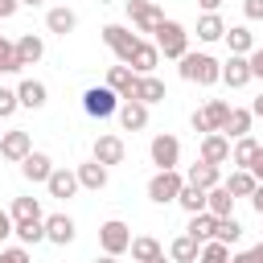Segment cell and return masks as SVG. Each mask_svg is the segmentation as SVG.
<instances>
[{
	"mask_svg": "<svg viewBox=\"0 0 263 263\" xmlns=\"http://www.w3.org/2000/svg\"><path fill=\"white\" fill-rule=\"evenodd\" d=\"M181 78L197 82V86H214V82H222V62L210 58V53H185L181 58Z\"/></svg>",
	"mask_w": 263,
	"mask_h": 263,
	"instance_id": "obj_1",
	"label": "cell"
},
{
	"mask_svg": "<svg viewBox=\"0 0 263 263\" xmlns=\"http://www.w3.org/2000/svg\"><path fill=\"white\" fill-rule=\"evenodd\" d=\"M152 45H156L164 58H177V62H181V58L189 53V33H185V25H181V21H160V25H156V41H152Z\"/></svg>",
	"mask_w": 263,
	"mask_h": 263,
	"instance_id": "obj_2",
	"label": "cell"
},
{
	"mask_svg": "<svg viewBox=\"0 0 263 263\" xmlns=\"http://www.w3.org/2000/svg\"><path fill=\"white\" fill-rule=\"evenodd\" d=\"M103 41H107V49L119 58V66H127L132 53H136V45H140V37H136L132 29H123V25H103Z\"/></svg>",
	"mask_w": 263,
	"mask_h": 263,
	"instance_id": "obj_3",
	"label": "cell"
},
{
	"mask_svg": "<svg viewBox=\"0 0 263 263\" xmlns=\"http://www.w3.org/2000/svg\"><path fill=\"white\" fill-rule=\"evenodd\" d=\"M148 156H152V164H156V173H164V168H177L181 164V140L177 136H152V144H148Z\"/></svg>",
	"mask_w": 263,
	"mask_h": 263,
	"instance_id": "obj_4",
	"label": "cell"
},
{
	"mask_svg": "<svg viewBox=\"0 0 263 263\" xmlns=\"http://www.w3.org/2000/svg\"><path fill=\"white\" fill-rule=\"evenodd\" d=\"M99 247H103V255H123L127 247H132V230H127V222H119V218H111V222H103L99 226Z\"/></svg>",
	"mask_w": 263,
	"mask_h": 263,
	"instance_id": "obj_5",
	"label": "cell"
},
{
	"mask_svg": "<svg viewBox=\"0 0 263 263\" xmlns=\"http://www.w3.org/2000/svg\"><path fill=\"white\" fill-rule=\"evenodd\" d=\"M82 111L95 115V119H107V115L119 111V95H115L111 86H90V90L82 95Z\"/></svg>",
	"mask_w": 263,
	"mask_h": 263,
	"instance_id": "obj_6",
	"label": "cell"
},
{
	"mask_svg": "<svg viewBox=\"0 0 263 263\" xmlns=\"http://www.w3.org/2000/svg\"><path fill=\"white\" fill-rule=\"evenodd\" d=\"M181 185H185V177H181L177 168H164V173H156V177L148 181V197H152L156 205H168V201H177Z\"/></svg>",
	"mask_w": 263,
	"mask_h": 263,
	"instance_id": "obj_7",
	"label": "cell"
},
{
	"mask_svg": "<svg viewBox=\"0 0 263 263\" xmlns=\"http://www.w3.org/2000/svg\"><path fill=\"white\" fill-rule=\"evenodd\" d=\"M127 16L136 25V37L140 33H156V25L164 21V12H160L156 0H127Z\"/></svg>",
	"mask_w": 263,
	"mask_h": 263,
	"instance_id": "obj_8",
	"label": "cell"
},
{
	"mask_svg": "<svg viewBox=\"0 0 263 263\" xmlns=\"http://www.w3.org/2000/svg\"><path fill=\"white\" fill-rule=\"evenodd\" d=\"M33 152V136L25 132V127H12V132H0V156L4 160H12V164H21L25 156Z\"/></svg>",
	"mask_w": 263,
	"mask_h": 263,
	"instance_id": "obj_9",
	"label": "cell"
},
{
	"mask_svg": "<svg viewBox=\"0 0 263 263\" xmlns=\"http://www.w3.org/2000/svg\"><path fill=\"white\" fill-rule=\"evenodd\" d=\"M201 156V164H214V168H222V164H230V140L222 136V132H210V136H201V148H197Z\"/></svg>",
	"mask_w": 263,
	"mask_h": 263,
	"instance_id": "obj_10",
	"label": "cell"
},
{
	"mask_svg": "<svg viewBox=\"0 0 263 263\" xmlns=\"http://www.w3.org/2000/svg\"><path fill=\"white\" fill-rule=\"evenodd\" d=\"M123 156H127V144H123L119 136H99V140H95V156H90V160H99L103 168L123 164Z\"/></svg>",
	"mask_w": 263,
	"mask_h": 263,
	"instance_id": "obj_11",
	"label": "cell"
},
{
	"mask_svg": "<svg viewBox=\"0 0 263 263\" xmlns=\"http://www.w3.org/2000/svg\"><path fill=\"white\" fill-rule=\"evenodd\" d=\"M132 99L152 107V103H164V82L156 74H136V86H132Z\"/></svg>",
	"mask_w": 263,
	"mask_h": 263,
	"instance_id": "obj_12",
	"label": "cell"
},
{
	"mask_svg": "<svg viewBox=\"0 0 263 263\" xmlns=\"http://www.w3.org/2000/svg\"><path fill=\"white\" fill-rule=\"evenodd\" d=\"M74 234H78V226H74L70 214H49V218H45V242L66 247V242H74Z\"/></svg>",
	"mask_w": 263,
	"mask_h": 263,
	"instance_id": "obj_13",
	"label": "cell"
},
{
	"mask_svg": "<svg viewBox=\"0 0 263 263\" xmlns=\"http://www.w3.org/2000/svg\"><path fill=\"white\" fill-rule=\"evenodd\" d=\"M12 49H16V66L25 70V66H37L41 58H45V41L37 37V33H25L21 41H12Z\"/></svg>",
	"mask_w": 263,
	"mask_h": 263,
	"instance_id": "obj_14",
	"label": "cell"
},
{
	"mask_svg": "<svg viewBox=\"0 0 263 263\" xmlns=\"http://www.w3.org/2000/svg\"><path fill=\"white\" fill-rule=\"evenodd\" d=\"M222 82H226L230 90L247 86V82H251V62H247V58H238V53H230V58L222 62Z\"/></svg>",
	"mask_w": 263,
	"mask_h": 263,
	"instance_id": "obj_15",
	"label": "cell"
},
{
	"mask_svg": "<svg viewBox=\"0 0 263 263\" xmlns=\"http://www.w3.org/2000/svg\"><path fill=\"white\" fill-rule=\"evenodd\" d=\"M21 173H25V181L45 185V181H49V173H53V160H49L45 152H29V156L21 160Z\"/></svg>",
	"mask_w": 263,
	"mask_h": 263,
	"instance_id": "obj_16",
	"label": "cell"
},
{
	"mask_svg": "<svg viewBox=\"0 0 263 263\" xmlns=\"http://www.w3.org/2000/svg\"><path fill=\"white\" fill-rule=\"evenodd\" d=\"M45 29H49V33H58V37H66V33H74V29H78V12H74V8H66V4H58V8H49V12H45Z\"/></svg>",
	"mask_w": 263,
	"mask_h": 263,
	"instance_id": "obj_17",
	"label": "cell"
},
{
	"mask_svg": "<svg viewBox=\"0 0 263 263\" xmlns=\"http://www.w3.org/2000/svg\"><path fill=\"white\" fill-rule=\"evenodd\" d=\"M45 99H49V90H45V82H37V78H25V82L16 86V103L29 107V111H41Z\"/></svg>",
	"mask_w": 263,
	"mask_h": 263,
	"instance_id": "obj_18",
	"label": "cell"
},
{
	"mask_svg": "<svg viewBox=\"0 0 263 263\" xmlns=\"http://www.w3.org/2000/svg\"><path fill=\"white\" fill-rule=\"evenodd\" d=\"M251 123H255V115L247 107H230V115L222 123V136L226 140H242V136H251Z\"/></svg>",
	"mask_w": 263,
	"mask_h": 263,
	"instance_id": "obj_19",
	"label": "cell"
},
{
	"mask_svg": "<svg viewBox=\"0 0 263 263\" xmlns=\"http://www.w3.org/2000/svg\"><path fill=\"white\" fill-rule=\"evenodd\" d=\"M156 62H160V49H156L152 41H144V37H140V45H136L132 62H127V66H132V74H152V70H156Z\"/></svg>",
	"mask_w": 263,
	"mask_h": 263,
	"instance_id": "obj_20",
	"label": "cell"
},
{
	"mask_svg": "<svg viewBox=\"0 0 263 263\" xmlns=\"http://www.w3.org/2000/svg\"><path fill=\"white\" fill-rule=\"evenodd\" d=\"M45 189H49V197H62V201H66V197L78 193V177H74L70 168H53L49 181H45Z\"/></svg>",
	"mask_w": 263,
	"mask_h": 263,
	"instance_id": "obj_21",
	"label": "cell"
},
{
	"mask_svg": "<svg viewBox=\"0 0 263 263\" xmlns=\"http://www.w3.org/2000/svg\"><path fill=\"white\" fill-rule=\"evenodd\" d=\"M205 214H214V218H230V214H234V197H230L226 185L205 189Z\"/></svg>",
	"mask_w": 263,
	"mask_h": 263,
	"instance_id": "obj_22",
	"label": "cell"
},
{
	"mask_svg": "<svg viewBox=\"0 0 263 263\" xmlns=\"http://www.w3.org/2000/svg\"><path fill=\"white\" fill-rule=\"evenodd\" d=\"M119 123H123L127 132L148 127V107H144V103H136V99H123V103H119Z\"/></svg>",
	"mask_w": 263,
	"mask_h": 263,
	"instance_id": "obj_23",
	"label": "cell"
},
{
	"mask_svg": "<svg viewBox=\"0 0 263 263\" xmlns=\"http://www.w3.org/2000/svg\"><path fill=\"white\" fill-rule=\"evenodd\" d=\"M74 177H78V189H95V193H99V189L107 185V168H103L99 160L78 164V168H74Z\"/></svg>",
	"mask_w": 263,
	"mask_h": 263,
	"instance_id": "obj_24",
	"label": "cell"
},
{
	"mask_svg": "<svg viewBox=\"0 0 263 263\" xmlns=\"http://www.w3.org/2000/svg\"><path fill=\"white\" fill-rule=\"evenodd\" d=\"M103 86H111L119 99H132V86H136V74H132V66H111Z\"/></svg>",
	"mask_w": 263,
	"mask_h": 263,
	"instance_id": "obj_25",
	"label": "cell"
},
{
	"mask_svg": "<svg viewBox=\"0 0 263 263\" xmlns=\"http://www.w3.org/2000/svg\"><path fill=\"white\" fill-rule=\"evenodd\" d=\"M226 115H230V103H226V99H210V103L201 107V123H205V136H210V132H222Z\"/></svg>",
	"mask_w": 263,
	"mask_h": 263,
	"instance_id": "obj_26",
	"label": "cell"
},
{
	"mask_svg": "<svg viewBox=\"0 0 263 263\" xmlns=\"http://www.w3.org/2000/svg\"><path fill=\"white\" fill-rule=\"evenodd\" d=\"M214 226H218V218H214V214H189L185 234H189L193 242H210V238H214Z\"/></svg>",
	"mask_w": 263,
	"mask_h": 263,
	"instance_id": "obj_27",
	"label": "cell"
},
{
	"mask_svg": "<svg viewBox=\"0 0 263 263\" xmlns=\"http://www.w3.org/2000/svg\"><path fill=\"white\" fill-rule=\"evenodd\" d=\"M12 234L21 238V247L45 242V218H29V222H12Z\"/></svg>",
	"mask_w": 263,
	"mask_h": 263,
	"instance_id": "obj_28",
	"label": "cell"
},
{
	"mask_svg": "<svg viewBox=\"0 0 263 263\" xmlns=\"http://www.w3.org/2000/svg\"><path fill=\"white\" fill-rule=\"evenodd\" d=\"M197 255H201V242H193L189 234H181V238L168 242V259L173 263H197Z\"/></svg>",
	"mask_w": 263,
	"mask_h": 263,
	"instance_id": "obj_29",
	"label": "cell"
},
{
	"mask_svg": "<svg viewBox=\"0 0 263 263\" xmlns=\"http://www.w3.org/2000/svg\"><path fill=\"white\" fill-rule=\"evenodd\" d=\"M218 173H222V168H214V164H201V160H197V164H189L185 181H189V185H197V189H214V185H222V181H218Z\"/></svg>",
	"mask_w": 263,
	"mask_h": 263,
	"instance_id": "obj_30",
	"label": "cell"
},
{
	"mask_svg": "<svg viewBox=\"0 0 263 263\" xmlns=\"http://www.w3.org/2000/svg\"><path fill=\"white\" fill-rule=\"evenodd\" d=\"M177 205L185 210V214H205V189H197V185H181V193H177Z\"/></svg>",
	"mask_w": 263,
	"mask_h": 263,
	"instance_id": "obj_31",
	"label": "cell"
},
{
	"mask_svg": "<svg viewBox=\"0 0 263 263\" xmlns=\"http://www.w3.org/2000/svg\"><path fill=\"white\" fill-rule=\"evenodd\" d=\"M127 251H132V259H136V263H148V259L164 255V251H160V242H156L152 234H132V247H127Z\"/></svg>",
	"mask_w": 263,
	"mask_h": 263,
	"instance_id": "obj_32",
	"label": "cell"
},
{
	"mask_svg": "<svg viewBox=\"0 0 263 263\" xmlns=\"http://www.w3.org/2000/svg\"><path fill=\"white\" fill-rule=\"evenodd\" d=\"M226 45H230V53L247 58V53L255 49V37H251V29H247V25H234V29H226Z\"/></svg>",
	"mask_w": 263,
	"mask_h": 263,
	"instance_id": "obj_33",
	"label": "cell"
},
{
	"mask_svg": "<svg viewBox=\"0 0 263 263\" xmlns=\"http://www.w3.org/2000/svg\"><path fill=\"white\" fill-rule=\"evenodd\" d=\"M218 37H226V21L218 12H205L197 21V41H218Z\"/></svg>",
	"mask_w": 263,
	"mask_h": 263,
	"instance_id": "obj_34",
	"label": "cell"
},
{
	"mask_svg": "<svg viewBox=\"0 0 263 263\" xmlns=\"http://www.w3.org/2000/svg\"><path fill=\"white\" fill-rule=\"evenodd\" d=\"M255 185H259V181H255L247 168H234V173H230V181H226L230 197H251V193H255Z\"/></svg>",
	"mask_w": 263,
	"mask_h": 263,
	"instance_id": "obj_35",
	"label": "cell"
},
{
	"mask_svg": "<svg viewBox=\"0 0 263 263\" xmlns=\"http://www.w3.org/2000/svg\"><path fill=\"white\" fill-rule=\"evenodd\" d=\"M12 222H29V218H41V201L37 197H12V210H8Z\"/></svg>",
	"mask_w": 263,
	"mask_h": 263,
	"instance_id": "obj_36",
	"label": "cell"
},
{
	"mask_svg": "<svg viewBox=\"0 0 263 263\" xmlns=\"http://www.w3.org/2000/svg\"><path fill=\"white\" fill-rule=\"evenodd\" d=\"M214 238L218 242H226V247H234L238 238H242V222L230 214V218H218V226H214Z\"/></svg>",
	"mask_w": 263,
	"mask_h": 263,
	"instance_id": "obj_37",
	"label": "cell"
},
{
	"mask_svg": "<svg viewBox=\"0 0 263 263\" xmlns=\"http://www.w3.org/2000/svg\"><path fill=\"white\" fill-rule=\"evenodd\" d=\"M255 148H259V140H251V136L234 140V144H230V164L247 168V164H251V156H255Z\"/></svg>",
	"mask_w": 263,
	"mask_h": 263,
	"instance_id": "obj_38",
	"label": "cell"
},
{
	"mask_svg": "<svg viewBox=\"0 0 263 263\" xmlns=\"http://www.w3.org/2000/svg\"><path fill=\"white\" fill-rule=\"evenodd\" d=\"M197 263H230V247H226V242H218V238H210V242H201Z\"/></svg>",
	"mask_w": 263,
	"mask_h": 263,
	"instance_id": "obj_39",
	"label": "cell"
},
{
	"mask_svg": "<svg viewBox=\"0 0 263 263\" xmlns=\"http://www.w3.org/2000/svg\"><path fill=\"white\" fill-rule=\"evenodd\" d=\"M21 66H16V49H12V41H4L0 37V74H16Z\"/></svg>",
	"mask_w": 263,
	"mask_h": 263,
	"instance_id": "obj_40",
	"label": "cell"
},
{
	"mask_svg": "<svg viewBox=\"0 0 263 263\" xmlns=\"http://www.w3.org/2000/svg\"><path fill=\"white\" fill-rule=\"evenodd\" d=\"M21 103H16V90H8V86H0V119H8L12 111H16Z\"/></svg>",
	"mask_w": 263,
	"mask_h": 263,
	"instance_id": "obj_41",
	"label": "cell"
},
{
	"mask_svg": "<svg viewBox=\"0 0 263 263\" xmlns=\"http://www.w3.org/2000/svg\"><path fill=\"white\" fill-rule=\"evenodd\" d=\"M0 263H29V251L25 247H4L0 251Z\"/></svg>",
	"mask_w": 263,
	"mask_h": 263,
	"instance_id": "obj_42",
	"label": "cell"
},
{
	"mask_svg": "<svg viewBox=\"0 0 263 263\" xmlns=\"http://www.w3.org/2000/svg\"><path fill=\"white\" fill-rule=\"evenodd\" d=\"M247 173H251V177H255V181L263 185V144L255 148V156H251V164H247Z\"/></svg>",
	"mask_w": 263,
	"mask_h": 263,
	"instance_id": "obj_43",
	"label": "cell"
},
{
	"mask_svg": "<svg viewBox=\"0 0 263 263\" xmlns=\"http://www.w3.org/2000/svg\"><path fill=\"white\" fill-rule=\"evenodd\" d=\"M242 16L247 21H263V0H242Z\"/></svg>",
	"mask_w": 263,
	"mask_h": 263,
	"instance_id": "obj_44",
	"label": "cell"
},
{
	"mask_svg": "<svg viewBox=\"0 0 263 263\" xmlns=\"http://www.w3.org/2000/svg\"><path fill=\"white\" fill-rule=\"evenodd\" d=\"M247 62H251V78H263V49H251Z\"/></svg>",
	"mask_w": 263,
	"mask_h": 263,
	"instance_id": "obj_45",
	"label": "cell"
},
{
	"mask_svg": "<svg viewBox=\"0 0 263 263\" xmlns=\"http://www.w3.org/2000/svg\"><path fill=\"white\" fill-rule=\"evenodd\" d=\"M251 210L263 218V185H255V193H251Z\"/></svg>",
	"mask_w": 263,
	"mask_h": 263,
	"instance_id": "obj_46",
	"label": "cell"
},
{
	"mask_svg": "<svg viewBox=\"0 0 263 263\" xmlns=\"http://www.w3.org/2000/svg\"><path fill=\"white\" fill-rule=\"evenodd\" d=\"M12 234V218H8V210H0V242Z\"/></svg>",
	"mask_w": 263,
	"mask_h": 263,
	"instance_id": "obj_47",
	"label": "cell"
},
{
	"mask_svg": "<svg viewBox=\"0 0 263 263\" xmlns=\"http://www.w3.org/2000/svg\"><path fill=\"white\" fill-rule=\"evenodd\" d=\"M16 8H21L16 0H0V21H8V16H16Z\"/></svg>",
	"mask_w": 263,
	"mask_h": 263,
	"instance_id": "obj_48",
	"label": "cell"
},
{
	"mask_svg": "<svg viewBox=\"0 0 263 263\" xmlns=\"http://www.w3.org/2000/svg\"><path fill=\"white\" fill-rule=\"evenodd\" d=\"M230 263H255V255L251 251H238V255H230Z\"/></svg>",
	"mask_w": 263,
	"mask_h": 263,
	"instance_id": "obj_49",
	"label": "cell"
},
{
	"mask_svg": "<svg viewBox=\"0 0 263 263\" xmlns=\"http://www.w3.org/2000/svg\"><path fill=\"white\" fill-rule=\"evenodd\" d=\"M197 4H201L205 12H218V8H222V0H197Z\"/></svg>",
	"mask_w": 263,
	"mask_h": 263,
	"instance_id": "obj_50",
	"label": "cell"
},
{
	"mask_svg": "<svg viewBox=\"0 0 263 263\" xmlns=\"http://www.w3.org/2000/svg\"><path fill=\"white\" fill-rule=\"evenodd\" d=\"M251 115H255V119H263V95H259V99L251 103Z\"/></svg>",
	"mask_w": 263,
	"mask_h": 263,
	"instance_id": "obj_51",
	"label": "cell"
},
{
	"mask_svg": "<svg viewBox=\"0 0 263 263\" xmlns=\"http://www.w3.org/2000/svg\"><path fill=\"white\" fill-rule=\"evenodd\" d=\"M251 255H255V263H263V242H259V247H251Z\"/></svg>",
	"mask_w": 263,
	"mask_h": 263,
	"instance_id": "obj_52",
	"label": "cell"
},
{
	"mask_svg": "<svg viewBox=\"0 0 263 263\" xmlns=\"http://www.w3.org/2000/svg\"><path fill=\"white\" fill-rule=\"evenodd\" d=\"M16 4H25V8H41L45 0H16Z\"/></svg>",
	"mask_w": 263,
	"mask_h": 263,
	"instance_id": "obj_53",
	"label": "cell"
},
{
	"mask_svg": "<svg viewBox=\"0 0 263 263\" xmlns=\"http://www.w3.org/2000/svg\"><path fill=\"white\" fill-rule=\"evenodd\" d=\"M95 263H119V259H115V255H103V259H95Z\"/></svg>",
	"mask_w": 263,
	"mask_h": 263,
	"instance_id": "obj_54",
	"label": "cell"
},
{
	"mask_svg": "<svg viewBox=\"0 0 263 263\" xmlns=\"http://www.w3.org/2000/svg\"><path fill=\"white\" fill-rule=\"evenodd\" d=\"M148 263H168V259H164V255H156V259H148Z\"/></svg>",
	"mask_w": 263,
	"mask_h": 263,
	"instance_id": "obj_55",
	"label": "cell"
}]
</instances>
